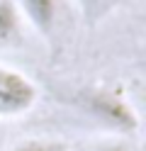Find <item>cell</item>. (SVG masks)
<instances>
[{
  "mask_svg": "<svg viewBox=\"0 0 146 151\" xmlns=\"http://www.w3.org/2000/svg\"><path fill=\"white\" fill-rule=\"evenodd\" d=\"M76 3V10L81 22L88 27H97L100 22H105L114 10L127 3V0H73Z\"/></svg>",
  "mask_w": 146,
  "mask_h": 151,
  "instance_id": "5",
  "label": "cell"
},
{
  "mask_svg": "<svg viewBox=\"0 0 146 151\" xmlns=\"http://www.w3.org/2000/svg\"><path fill=\"white\" fill-rule=\"evenodd\" d=\"M88 151H134L129 139H117V137H105L100 141L88 146Z\"/></svg>",
  "mask_w": 146,
  "mask_h": 151,
  "instance_id": "7",
  "label": "cell"
},
{
  "mask_svg": "<svg viewBox=\"0 0 146 151\" xmlns=\"http://www.w3.org/2000/svg\"><path fill=\"white\" fill-rule=\"evenodd\" d=\"M39 102L37 83L12 66L0 63V122L17 119L32 112Z\"/></svg>",
  "mask_w": 146,
  "mask_h": 151,
  "instance_id": "3",
  "label": "cell"
},
{
  "mask_svg": "<svg viewBox=\"0 0 146 151\" xmlns=\"http://www.w3.org/2000/svg\"><path fill=\"white\" fill-rule=\"evenodd\" d=\"M58 105L73 117V122L90 127L105 137L132 139L141 127V119L132 107L129 98L114 86L90 83L56 93Z\"/></svg>",
  "mask_w": 146,
  "mask_h": 151,
  "instance_id": "1",
  "label": "cell"
},
{
  "mask_svg": "<svg viewBox=\"0 0 146 151\" xmlns=\"http://www.w3.org/2000/svg\"><path fill=\"white\" fill-rule=\"evenodd\" d=\"M5 151H73V146L58 137H27L10 144Z\"/></svg>",
  "mask_w": 146,
  "mask_h": 151,
  "instance_id": "6",
  "label": "cell"
},
{
  "mask_svg": "<svg viewBox=\"0 0 146 151\" xmlns=\"http://www.w3.org/2000/svg\"><path fill=\"white\" fill-rule=\"evenodd\" d=\"M27 29H32L46 44L51 59H61L73 39L78 10L73 0H17Z\"/></svg>",
  "mask_w": 146,
  "mask_h": 151,
  "instance_id": "2",
  "label": "cell"
},
{
  "mask_svg": "<svg viewBox=\"0 0 146 151\" xmlns=\"http://www.w3.org/2000/svg\"><path fill=\"white\" fill-rule=\"evenodd\" d=\"M27 44V24L17 0H0V54L19 51Z\"/></svg>",
  "mask_w": 146,
  "mask_h": 151,
  "instance_id": "4",
  "label": "cell"
}]
</instances>
